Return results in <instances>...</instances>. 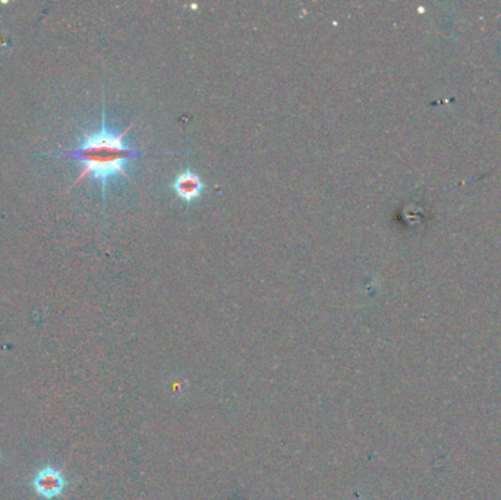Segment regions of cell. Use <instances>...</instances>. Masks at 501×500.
Wrapping results in <instances>:
<instances>
[{
	"instance_id": "1",
	"label": "cell",
	"mask_w": 501,
	"mask_h": 500,
	"mask_svg": "<svg viewBox=\"0 0 501 500\" xmlns=\"http://www.w3.org/2000/svg\"><path fill=\"white\" fill-rule=\"evenodd\" d=\"M134 123H130L122 133H115L107 126L106 107L103 99L101 109V125L96 133L85 134L81 144L77 148L56 153L57 157L74 159L82 165L79 177L75 179L72 187L82 182L85 178H94L101 185V199L106 203V188L108 181L115 177H123L130 179L126 172V163L133 159L144 156L141 151L129 147L125 143V137Z\"/></svg>"
},
{
	"instance_id": "2",
	"label": "cell",
	"mask_w": 501,
	"mask_h": 500,
	"mask_svg": "<svg viewBox=\"0 0 501 500\" xmlns=\"http://www.w3.org/2000/svg\"><path fill=\"white\" fill-rule=\"evenodd\" d=\"M68 480L64 474L53 467L46 465L35 472L31 480V487L38 497L43 500H55L60 497L67 490Z\"/></svg>"
},
{
	"instance_id": "3",
	"label": "cell",
	"mask_w": 501,
	"mask_h": 500,
	"mask_svg": "<svg viewBox=\"0 0 501 500\" xmlns=\"http://www.w3.org/2000/svg\"><path fill=\"white\" fill-rule=\"evenodd\" d=\"M204 189V182L201 178L191 170H186L176 177L173 181V191L178 194V197L186 203H191L201 197Z\"/></svg>"
}]
</instances>
